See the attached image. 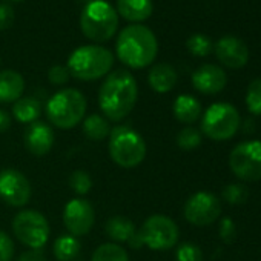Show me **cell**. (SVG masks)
<instances>
[{"label":"cell","instance_id":"28","mask_svg":"<svg viewBox=\"0 0 261 261\" xmlns=\"http://www.w3.org/2000/svg\"><path fill=\"white\" fill-rule=\"evenodd\" d=\"M186 48L192 56L197 57H206L211 54L212 51V42L209 37L203 36V34H194L188 39L186 42Z\"/></svg>","mask_w":261,"mask_h":261},{"label":"cell","instance_id":"14","mask_svg":"<svg viewBox=\"0 0 261 261\" xmlns=\"http://www.w3.org/2000/svg\"><path fill=\"white\" fill-rule=\"evenodd\" d=\"M215 54H217V59L230 69L243 68L249 60V49L246 43L232 36L221 37L217 42Z\"/></svg>","mask_w":261,"mask_h":261},{"label":"cell","instance_id":"1","mask_svg":"<svg viewBox=\"0 0 261 261\" xmlns=\"http://www.w3.org/2000/svg\"><path fill=\"white\" fill-rule=\"evenodd\" d=\"M139 98V86L127 69L112 71L100 86L98 106L106 118L121 121L133 112Z\"/></svg>","mask_w":261,"mask_h":261},{"label":"cell","instance_id":"10","mask_svg":"<svg viewBox=\"0 0 261 261\" xmlns=\"http://www.w3.org/2000/svg\"><path fill=\"white\" fill-rule=\"evenodd\" d=\"M229 166L235 177L243 181L261 180V142L238 143L229 155Z\"/></svg>","mask_w":261,"mask_h":261},{"label":"cell","instance_id":"38","mask_svg":"<svg viewBox=\"0 0 261 261\" xmlns=\"http://www.w3.org/2000/svg\"><path fill=\"white\" fill-rule=\"evenodd\" d=\"M127 244H129L130 247H133V249H142V247H143V243H142V240H140V237H139L137 232L127 240Z\"/></svg>","mask_w":261,"mask_h":261},{"label":"cell","instance_id":"24","mask_svg":"<svg viewBox=\"0 0 261 261\" xmlns=\"http://www.w3.org/2000/svg\"><path fill=\"white\" fill-rule=\"evenodd\" d=\"M82 249L80 241L77 240V237H72L69 233L66 235H60L53 246V252L54 256L59 261H72L79 256Z\"/></svg>","mask_w":261,"mask_h":261},{"label":"cell","instance_id":"18","mask_svg":"<svg viewBox=\"0 0 261 261\" xmlns=\"http://www.w3.org/2000/svg\"><path fill=\"white\" fill-rule=\"evenodd\" d=\"M148 83L159 94L169 92L177 83V71L169 63H159L151 68Z\"/></svg>","mask_w":261,"mask_h":261},{"label":"cell","instance_id":"16","mask_svg":"<svg viewBox=\"0 0 261 261\" xmlns=\"http://www.w3.org/2000/svg\"><path fill=\"white\" fill-rule=\"evenodd\" d=\"M54 145V130L45 121H34L25 130V146L37 157L46 155Z\"/></svg>","mask_w":261,"mask_h":261},{"label":"cell","instance_id":"13","mask_svg":"<svg viewBox=\"0 0 261 261\" xmlns=\"http://www.w3.org/2000/svg\"><path fill=\"white\" fill-rule=\"evenodd\" d=\"M63 223L72 237L86 235L95 223V211L85 198H74L63 209Z\"/></svg>","mask_w":261,"mask_h":261},{"label":"cell","instance_id":"40","mask_svg":"<svg viewBox=\"0 0 261 261\" xmlns=\"http://www.w3.org/2000/svg\"><path fill=\"white\" fill-rule=\"evenodd\" d=\"M86 2H94V0H86Z\"/></svg>","mask_w":261,"mask_h":261},{"label":"cell","instance_id":"34","mask_svg":"<svg viewBox=\"0 0 261 261\" xmlns=\"http://www.w3.org/2000/svg\"><path fill=\"white\" fill-rule=\"evenodd\" d=\"M69 77H71V74H69L68 68L63 65H54L48 71V79L53 85H65V83H68Z\"/></svg>","mask_w":261,"mask_h":261},{"label":"cell","instance_id":"4","mask_svg":"<svg viewBox=\"0 0 261 261\" xmlns=\"http://www.w3.org/2000/svg\"><path fill=\"white\" fill-rule=\"evenodd\" d=\"M109 155L121 168L139 166L146 157V142L129 126H115L109 134Z\"/></svg>","mask_w":261,"mask_h":261},{"label":"cell","instance_id":"5","mask_svg":"<svg viewBox=\"0 0 261 261\" xmlns=\"http://www.w3.org/2000/svg\"><path fill=\"white\" fill-rule=\"evenodd\" d=\"M86 106V98L79 89L66 88L48 100L46 117L56 127L72 129L85 118Z\"/></svg>","mask_w":261,"mask_h":261},{"label":"cell","instance_id":"19","mask_svg":"<svg viewBox=\"0 0 261 261\" xmlns=\"http://www.w3.org/2000/svg\"><path fill=\"white\" fill-rule=\"evenodd\" d=\"M117 14L129 22H143L152 14V0H117Z\"/></svg>","mask_w":261,"mask_h":261},{"label":"cell","instance_id":"30","mask_svg":"<svg viewBox=\"0 0 261 261\" xmlns=\"http://www.w3.org/2000/svg\"><path fill=\"white\" fill-rule=\"evenodd\" d=\"M221 195L230 204H243L249 198V191H247L246 186L238 185V183H233V185H227L223 189Z\"/></svg>","mask_w":261,"mask_h":261},{"label":"cell","instance_id":"9","mask_svg":"<svg viewBox=\"0 0 261 261\" xmlns=\"http://www.w3.org/2000/svg\"><path fill=\"white\" fill-rule=\"evenodd\" d=\"M13 230L17 240L31 249H42L49 238L48 220L34 209L20 211L13 220Z\"/></svg>","mask_w":261,"mask_h":261},{"label":"cell","instance_id":"25","mask_svg":"<svg viewBox=\"0 0 261 261\" xmlns=\"http://www.w3.org/2000/svg\"><path fill=\"white\" fill-rule=\"evenodd\" d=\"M91 261H129V255L124 247L115 243H105L94 250Z\"/></svg>","mask_w":261,"mask_h":261},{"label":"cell","instance_id":"20","mask_svg":"<svg viewBox=\"0 0 261 261\" xmlns=\"http://www.w3.org/2000/svg\"><path fill=\"white\" fill-rule=\"evenodd\" d=\"M172 111H174V115L178 121L186 123V124H192L201 115V105L195 97L188 95V94H181L175 98Z\"/></svg>","mask_w":261,"mask_h":261},{"label":"cell","instance_id":"12","mask_svg":"<svg viewBox=\"0 0 261 261\" xmlns=\"http://www.w3.org/2000/svg\"><path fill=\"white\" fill-rule=\"evenodd\" d=\"M0 198L13 207H23L31 198L30 180L17 169L0 171Z\"/></svg>","mask_w":261,"mask_h":261},{"label":"cell","instance_id":"2","mask_svg":"<svg viewBox=\"0 0 261 261\" xmlns=\"http://www.w3.org/2000/svg\"><path fill=\"white\" fill-rule=\"evenodd\" d=\"M117 57L129 68L142 69L149 66L159 53L157 37L145 25L134 23L123 28L115 43Z\"/></svg>","mask_w":261,"mask_h":261},{"label":"cell","instance_id":"27","mask_svg":"<svg viewBox=\"0 0 261 261\" xmlns=\"http://www.w3.org/2000/svg\"><path fill=\"white\" fill-rule=\"evenodd\" d=\"M246 106L253 115H261V79H255L249 83L246 92Z\"/></svg>","mask_w":261,"mask_h":261},{"label":"cell","instance_id":"31","mask_svg":"<svg viewBox=\"0 0 261 261\" xmlns=\"http://www.w3.org/2000/svg\"><path fill=\"white\" fill-rule=\"evenodd\" d=\"M177 261H203L201 249L194 243H181L175 252Z\"/></svg>","mask_w":261,"mask_h":261},{"label":"cell","instance_id":"37","mask_svg":"<svg viewBox=\"0 0 261 261\" xmlns=\"http://www.w3.org/2000/svg\"><path fill=\"white\" fill-rule=\"evenodd\" d=\"M11 126V115L4 111V109H0V133H5V130H8Z\"/></svg>","mask_w":261,"mask_h":261},{"label":"cell","instance_id":"26","mask_svg":"<svg viewBox=\"0 0 261 261\" xmlns=\"http://www.w3.org/2000/svg\"><path fill=\"white\" fill-rule=\"evenodd\" d=\"M201 145V133L198 129L188 126L177 134V146L183 151H194Z\"/></svg>","mask_w":261,"mask_h":261},{"label":"cell","instance_id":"33","mask_svg":"<svg viewBox=\"0 0 261 261\" xmlns=\"http://www.w3.org/2000/svg\"><path fill=\"white\" fill-rule=\"evenodd\" d=\"M218 232H220V238L226 243V244H230L233 243L235 240V235H237V229H235V224L232 221L230 217H224L220 223V227H218Z\"/></svg>","mask_w":261,"mask_h":261},{"label":"cell","instance_id":"29","mask_svg":"<svg viewBox=\"0 0 261 261\" xmlns=\"http://www.w3.org/2000/svg\"><path fill=\"white\" fill-rule=\"evenodd\" d=\"M71 189L79 195H86L92 189V178L86 171H74L69 177Z\"/></svg>","mask_w":261,"mask_h":261},{"label":"cell","instance_id":"23","mask_svg":"<svg viewBox=\"0 0 261 261\" xmlns=\"http://www.w3.org/2000/svg\"><path fill=\"white\" fill-rule=\"evenodd\" d=\"M83 133L89 140L94 142H101L111 134V126L109 121L98 115V114H91L83 120Z\"/></svg>","mask_w":261,"mask_h":261},{"label":"cell","instance_id":"22","mask_svg":"<svg viewBox=\"0 0 261 261\" xmlns=\"http://www.w3.org/2000/svg\"><path fill=\"white\" fill-rule=\"evenodd\" d=\"M13 114L17 121L31 124L39 120V117L42 114V105L34 97H20L17 101H14Z\"/></svg>","mask_w":261,"mask_h":261},{"label":"cell","instance_id":"15","mask_svg":"<svg viewBox=\"0 0 261 261\" xmlns=\"http://www.w3.org/2000/svg\"><path fill=\"white\" fill-rule=\"evenodd\" d=\"M226 83H227V75L217 65H211V63L201 65L192 74V85L201 94H207V95L218 94L226 88Z\"/></svg>","mask_w":261,"mask_h":261},{"label":"cell","instance_id":"6","mask_svg":"<svg viewBox=\"0 0 261 261\" xmlns=\"http://www.w3.org/2000/svg\"><path fill=\"white\" fill-rule=\"evenodd\" d=\"M80 28L88 39L106 42L118 28V14L106 0L88 2L80 16Z\"/></svg>","mask_w":261,"mask_h":261},{"label":"cell","instance_id":"17","mask_svg":"<svg viewBox=\"0 0 261 261\" xmlns=\"http://www.w3.org/2000/svg\"><path fill=\"white\" fill-rule=\"evenodd\" d=\"M25 91V80L13 69L0 71V103L17 101Z\"/></svg>","mask_w":261,"mask_h":261},{"label":"cell","instance_id":"8","mask_svg":"<svg viewBox=\"0 0 261 261\" xmlns=\"http://www.w3.org/2000/svg\"><path fill=\"white\" fill-rule=\"evenodd\" d=\"M143 246L152 250H169L178 241V226L166 215H152L145 220L142 227L137 230Z\"/></svg>","mask_w":261,"mask_h":261},{"label":"cell","instance_id":"7","mask_svg":"<svg viewBox=\"0 0 261 261\" xmlns=\"http://www.w3.org/2000/svg\"><path fill=\"white\" fill-rule=\"evenodd\" d=\"M240 123L241 118L235 106L229 103H214L206 109L201 118V130L211 140L224 142L237 134Z\"/></svg>","mask_w":261,"mask_h":261},{"label":"cell","instance_id":"32","mask_svg":"<svg viewBox=\"0 0 261 261\" xmlns=\"http://www.w3.org/2000/svg\"><path fill=\"white\" fill-rule=\"evenodd\" d=\"M14 241L13 238L4 232L0 230V261H11L13 256H14Z\"/></svg>","mask_w":261,"mask_h":261},{"label":"cell","instance_id":"36","mask_svg":"<svg viewBox=\"0 0 261 261\" xmlns=\"http://www.w3.org/2000/svg\"><path fill=\"white\" fill-rule=\"evenodd\" d=\"M17 261H46V256L42 249H30L23 252Z\"/></svg>","mask_w":261,"mask_h":261},{"label":"cell","instance_id":"3","mask_svg":"<svg viewBox=\"0 0 261 261\" xmlns=\"http://www.w3.org/2000/svg\"><path fill=\"white\" fill-rule=\"evenodd\" d=\"M112 53L100 45H83L68 57V71L79 80H97L112 69Z\"/></svg>","mask_w":261,"mask_h":261},{"label":"cell","instance_id":"39","mask_svg":"<svg viewBox=\"0 0 261 261\" xmlns=\"http://www.w3.org/2000/svg\"><path fill=\"white\" fill-rule=\"evenodd\" d=\"M11 2H22V0H11Z\"/></svg>","mask_w":261,"mask_h":261},{"label":"cell","instance_id":"21","mask_svg":"<svg viewBox=\"0 0 261 261\" xmlns=\"http://www.w3.org/2000/svg\"><path fill=\"white\" fill-rule=\"evenodd\" d=\"M105 230L111 240L118 241V243H123V241L127 243V240L137 232L133 220H129L127 217H123V215L111 217L105 224Z\"/></svg>","mask_w":261,"mask_h":261},{"label":"cell","instance_id":"35","mask_svg":"<svg viewBox=\"0 0 261 261\" xmlns=\"http://www.w3.org/2000/svg\"><path fill=\"white\" fill-rule=\"evenodd\" d=\"M16 13L11 5L0 4V30H7L13 25Z\"/></svg>","mask_w":261,"mask_h":261},{"label":"cell","instance_id":"11","mask_svg":"<svg viewBox=\"0 0 261 261\" xmlns=\"http://www.w3.org/2000/svg\"><path fill=\"white\" fill-rule=\"evenodd\" d=\"M185 218L194 226H209L221 214L220 200L211 192H197L185 203Z\"/></svg>","mask_w":261,"mask_h":261}]
</instances>
